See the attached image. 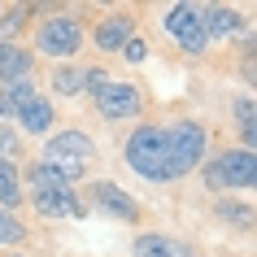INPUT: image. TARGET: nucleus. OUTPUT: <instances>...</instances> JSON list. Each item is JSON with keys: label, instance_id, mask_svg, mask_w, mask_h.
Instances as JSON below:
<instances>
[{"label": "nucleus", "instance_id": "0eeeda50", "mask_svg": "<svg viewBox=\"0 0 257 257\" xmlns=\"http://www.w3.org/2000/svg\"><path fill=\"white\" fill-rule=\"evenodd\" d=\"M87 192H92V205L105 209L109 218H118V222H140V201L131 192H122L113 179H96Z\"/></svg>", "mask_w": 257, "mask_h": 257}, {"label": "nucleus", "instance_id": "4be33fe9", "mask_svg": "<svg viewBox=\"0 0 257 257\" xmlns=\"http://www.w3.org/2000/svg\"><path fill=\"white\" fill-rule=\"evenodd\" d=\"M22 240H27V227L9 209H0V244H22Z\"/></svg>", "mask_w": 257, "mask_h": 257}, {"label": "nucleus", "instance_id": "f3484780", "mask_svg": "<svg viewBox=\"0 0 257 257\" xmlns=\"http://www.w3.org/2000/svg\"><path fill=\"white\" fill-rule=\"evenodd\" d=\"M218 222H227L235 231H253L257 227V209L244 201H218Z\"/></svg>", "mask_w": 257, "mask_h": 257}, {"label": "nucleus", "instance_id": "a878e982", "mask_svg": "<svg viewBox=\"0 0 257 257\" xmlns=\"http://www.w3.org/2000/svg\"><path fill=\"white\" fill-rule=\"evenodd\" d=\"M122 57H126L131 66H140V61L149 57V44H144V40H140V35H136V40H131V44H126V48H122Z\"/></svg>", "mask_w": 257, "mask_h": 257}, {"label": "nucleus", "instance_id": "7c9ffc66", "mask_svg": "<svg viewBox=\"0 0 257 257\" xmlns=\"http://www.w3.org/2000/svg\"><path fill=\"white\" fill-rule=\"evenodd\" d=\"M14 257H22V253H14Z\"/></svg>", "mask_w": 257, "mask_h": 257}, {"label": "nucleus", "instance_id": "6ab92c4d", "mask_svg": "<svg viewBox=\"0 0 257 257\" xmlns=\"http://www.w3.org/2000/svg\"><path fill=\"white\" fill-rule=\"evenodd\" d=\"M179 48H183L188 57H201L205 48H209V35H205V14L196 18V22H192V27L183 31V35H179Z\"/></svg>", "mask_w": 257, "mask_h": 257}, {"label": "nucleus", "instance_id": "2eb2a0df", "mask_svg": "<svg viewBox=\"0 0 257 257\" xmlns=\"http://www.w3.org/2000/svg\"><path fill=\"white\" fill-rule=\"evenodd\" d=\"M196 18H201V5H188V0L166 5V9H162V31H170V35L179 40V35H183V31L196 22Z\"/></svg>", "mask_w": 257, "mask_h": 257}, {"label": "nucleus", "instance_id": "39448f33", "mask_svg": "<svg viewBox=\"0 0 257 257\" xmlns=\"http://www.w3.org/2000/svg\"><path fill=\"white\" fill-rule=\"evenodd\" d=\"M92 100H96V113L105 122H131V118H140V109H144L140 87L136 83H122V79H109Z\"/></svg>", "mask_w": 257, "mask_h": 257}, {"label": "nucleus", "instance_id": "cd10ccee", "mask_svg": "<svg viewBox=\"0 0 257 257\" xmlns=\"http://www.w3.org/2000/svg\"><path fill=\"white\" fill-rule=\"evenodd\" d=\"M240 74H244L248 87H257V61H253V57H240Z\"/></svg>", "mask_w": 257, "mask_h": 257}, {"label": "nucleus", "instance_id": "aec40b11", "mask_svg": "<svg viewBox=\"0 0 257 257\" xmlns=\"http://www.w3.org/2000/svg\"><path fill=\"white\" fill-rule=\"evenodd\" d=\"M53 92H57V96H79V92H83V70L57 66V70H53Z\"/></svg>", "mask_w": 257, "mask_h": 257}, {"label": "nucleus", "instance_id": "412c9836", "mask_svg": "<svg viewBox=\"0 0 257 257\" xmlns=\"http://www.w3.org/2000/svg\"><path fill=\"white\" fill-rule=\"evenodd\" d=\"M18 157H22V140H18L14 126H5V122H0V162L18 166Z\"/></svg>", "mask_w": 257, "mask_h": 257}, {"label": "nucleus", "instance_id": "c85d7f7f", "mask_svg": "<svg viewBox=\"0 0 257 257\" xmlns=\"http://www.w3.org/2000/svg\"><path fill=\"white\" fill-rule=\"evenodd\" d=\"M244 57H253V61H257V35H248V40H244Z\"/></svg>", "mask_w": 257, "mask_h": 257}, {"label": "nucleus", "instance_id": "f8f14e48", "mask_svg": "<svg viewBox=\"0 0 257 257\" xmlns=\"http://www.w3.org/2000/svg\"><path fill=\"white\" fill-rule=\"evenodd\" d=\"M31 66H35V53H27L22 44L5 40V53H0V87L18 79H31Z\"/></svg>", "mask_w": 257, "mask_h": 257}, {"label": "nucleus", "instance_id": "6e6552de", "mask_svg": "<svg viewBox=\"0 0 257 257\" xmlns=\"http://www.w3.org/2000/svg\"><path fill=\"white\" fill-rule=\"evenodd\" d=\"M31 205H35V214H44V218H83V196L70 188V183L35 188L31 192Z\"/></svg>", "mask_w": 257, "mask_h": 257}, {"label": "nucleus", "instance_id": "393cba45", "mask_svg": "<svg viewBox=\"0 0 257 257\" xmlns=\"http://www.w3.org/2000/svg\"><path fill=\"white\" fill-rule=\"evenodd\" d=\"M105 83H109V74H105L100 66H96V70H83V92H92V96H96Z\"/></svg>", "mask_w": 257, "mask_h": 257}, {"label": "nucleus", "instance_id": "f257e3e1", "mask_svg": "<svg viewBox=\"0 0 257 257\" xmlns=\"http://www.w3.org/2000/svg\"><path fill=\"white\" fill-rule=\"evenodd\" d=\"M122 162L131 166L140 179H149V183H170L175 175V157H170V136H166V126H136L126 144H122Z\"/></svg>", "mask_w": 257, "mask_h": 257}, {"label": "nucleus", "instance_id": "dca6fc26", "mask_svg": "<svg viewBox=\"0 0 257 257\" xmlns=\"http://www.w3.org/2000/svg\"><path fill=\"white\" fill-rule=\"evenodd\" d=\"M131 257H179V244L170 240V235L144 231V235H136V244H131Z\"/></svg>", "mask_w": 257, "mask_h": 257}, {"label": "nucleus", "instance_id": "9d476101", "mask_svg": "<svg viewBox=\"0 0 257 257\" xmlns=\"http://www.w3.org/2000/svg\"><path fill=\"white\" fill-rule=\"evenodd\" d=\"M205 14V35H209V40H231V35H240L244 31V14L240 9H231V5H205L201 9Z\"/></svg>", "mask_w": 257, "mask_h": 257}, {"label": "nucleus", "instance_id": "4468645a", "mask_svg": "<svg viewBox=\"0 0 257 257\" xmlns=\"http://www.w3.org/2000/svg\"><path fill=\"white\" fill-rule=\"evenodd\" d=\"M35 96H40V92H35V83H31V79L5 83V87H0V118H18Z\"/></svg>", "mask_w": 257, "mask_h": 257}, {"label": "nucleus", "instance_id": "a211bd4d", "mask_svg": "<svg viewBox=\"0 0 257 257\" xmlns=\"http://www.w3.org/2000/svg\"><path fill=\"white\" fill-rule=\"evenodd\" d=\"M22 175H18V166H9V162H0V209H9L14 214L18 205H22Z\"/></svg>", "mask_w": 257, "mask_h": 257}, {"label": "nucleus", "instance_id": "423d86ee", "mask_svg": "<svg viewBox=\"0 0 257 257\" xmlns=\"http://www.w3.org/2000/svg\"><path fill=\"white\" fill-rule=\"evenodd\" d=\"M96 157V144L87 131H61V136H48L40 162L48 166H74V170H87V162Z\"/></svg>", "mask_w": 257, "mask_h": 257}, {"label": "nucleus", "instance_id": "7ed1b4c3", "mask_svg": "<svg viewBox=\"0 0 257 257\" xmlns=\"http://www.w3.org/2000/svg\"><path fill=\"white\" fill-rule=\"evenodd\" d=\"M170 136V157H175V175H192L196 166H205L209 157V131L196 118H179L166 126Z\"/></svg>", "mask_w": 257, "mask_h": 257}, {"label": "nucleus", "instance_id": "bb28decb", "mask_svg": "<svg viewBox=\"0 0 257 257\" xmlns=\"http://www.w3.org/2000/svg\"><path fill=\"white\" fill-rule=\"evenodd\" d=\"M240 149L257 153V118H253V122H244V126H240Z\"/></svg>", "mask_w": 257, "mask_h": 257}, {"label": "nucleus", "instance_id": "c756f323", "mask_svg": "<svg viewBox=\"0 0 257 257\" xmlns=\"http://www.w3.org/2000/svg\"><path fill=\"white\" fill-rule=\"evenodd\" d=\"M0 53H5V40H0Z\"/></svg>", "mask_w": 257, "mask_h": 257}, {"label": "nucleus", "instance_id": "1a4fd4ad", "mask_svg": "<svg viewBox=\"0 0 257 257\" xmlns=\"http://www.w3.org/2000/svg\"><path fill=\"white\" fill-rule=\"evenodd\" d=\"M136 35L140 31H136V18L131 14H109V18H100V27H96V48H100V53H122Z\"/></svg>", "mask_w": 257, "mask_h": 257}, {"label": "nucleus", "instance_id": "9b49d317", "mask_svg": "<svg viewBox=\"0 0 257 257\" xmlns=\"http://www.w3.org/2000/svg\"><path fill=\"white\" fill-rule=\"evenodd\" d=\"M87 175V170H74V166H48V162H31L27 166V183H31V192L35 188H57V183H79V179Z\"/></svg>", "mask_w": 257, "mask_h": 257}, {"label": "nucleus", "instance_id": "5701e85b", "mask_svg": "<svg viewBox=\"0 0 257 257\" xmlns=\"http://www.w3.org/2000/svg\"><path fill=\"white\" fill-rule=\"evenodd\" d=\"M31 14H35L31 5H14V9H5V18H0V35H18V27H22Z\"/></svg>", "mask_w": 257, "mask_h": 257}, {"label": "nucleus", "instance_id": "f03ea898", "mask_svg": "<svg viewBox=\"0 0 257 257\" xmlns=\"http://www.w3.org/2000/svg\"><path fill=\"white\" fill-rule=\"evenodd\" d=\"M201 179L209 192H257V153L248 149H222L218 157H205Z\"/></svg>", "mask_w": 257, "mask_h": 257}, {"label": "nucleus", "instance_id": "b1692460", "mask_svg": "<svg viewBox=\"0 0 257 257\" xmlns=\"http://www.w3.org/2000/svg\"><path fill=\"white\" fill-rule=\"evenodd\" d=\"M231 118L240 122V126H244V122H253L257 118V100H253V96H235V100H231Z\"/></svg>", "mask_w": 257, "mask_h": 257}, {"label": "nucleus", "instance_id": "20e7f679", "mask_svg": "<svg viewBox=\"0 0 257 257\" xmlns=\"http://www.w3.org/2000/svg\"><path fill=\"white\" fill-rule=\"evenodd\" d=\"M79 48H83V22L74 14H53V18H44L40 31H35V53H44V57L70 61Z\"/></svg>", "mask_w": 257, "mask_h": 257}, {"label": "nucleus", "instance_id": "ddd939ff", "mask_svg": "<svg viewBox=\"0 0 257 257\" xmlns=\"http://www.w3.org/2000/svg\"><path fill=\"white\" fill-rule=\"evenodd\" d=\"M18 126H22L27 136H48V131H53V100H48V96H35V100L18 113Z\"/></svg>", "mask_w": 257, "mask_h": 257}]
</instances>
